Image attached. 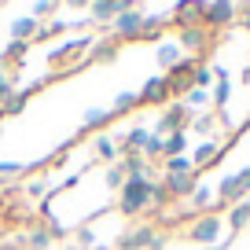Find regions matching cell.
I'll list each match as a JSON object with an SVG mask.
<instances>
[{
  "label": "cell",
  "instance_id": "obj_21",
  "mask_svg": "<svg viewBox=\"0 0 250 250\" xmlns=\"http://www.w3.org/2000/svg\"><path fill=\"white\" fill-rule=\"evenodd\" d=\"M188 151V133H169L166 136V155L162 158H180Z\"/></svg>",
  "mask_w": 250,
  "mask_h": 250
},
{
  "label": "cell",
  "instance_id": "obj_36",
  "mask_svg": "<svg viewBox=\"0 0 250 250\" xmlns=\"http://www.w3.org/2000/svg\"><path fill=\"white\" fill-rule=\"evenodd\" d=\"M213 129V114H195V133H210Z\"/></svg>",
  "mask_w": 250,
  "mask_h": 250
},
{
  "label": "cell",
  "instance_id": "obj_9",
  "mask_svg": "<svg viewBox=\"0 0 250 250\" xmlns=\"http://www.w3.org/2000/svg\"><path fill=\"white\" fill-rule=\"evenodd\" d=\"M136 96H140V103H147V107H162V103H169L173 92H169V81L166 78H147V85Z\"/></svg>",
  "mask_w": 250,
  "mask_h": 250
},
{
  "label": "cell",
  "instance_id": "obj_27",
  "mask_svg": "<svg viewBox=\"0 0 250 250\" xmlns=\"http://www.w3.org/2000/svg\"><path fill=\"white\" fill-rule=\"evenodd\" d=\"M88 44H92V41H88V37H78V41H66V44H62L59 52H55V59H62V55H78V52H85Z\"/></svg>",
  "mask_w": 250,
  "mask_h": 250
},
{
  "label": "cell",
  "instance_id": "obj_2",
  "mask_svg": "<svg viewBox=\"0 0 250 250\" xmlns=\"http://www.w3.org/2000/svg\"><path fill=\"white\" fill-rule=\"evenodd\" d=\"M195 70H199V62L191 59V55H184V59L173 66V70H166V81H169V92L173 96H184L195 88Z\"/></svg>",
  "mask_w": 250,
  "mask_h": 250
},
{
  "label": "cell",
  "instance_id": "obj_35",
  "mask_svg": "<svg viewBox=\"0 0 250 250\" xmlns=\"http://www.w3.org/2000/svg\"><path fill=\"white\" fill-rule=\"evenodd\" d=\"M22 169H26L22 162H0V177H19Z\"/></svg>",
  "mask_w": 250,
  "mask_h": 250
},
{
  "label": "cell",
  "instance_id": "obj_12",
  "mask_svg": "<svg viewBox=\"0 0 250 250\" xmlns=\"http://www.w3.org/2000/svg\"><path fill=\"white\" fill-rule=\"evenodd\" d=\"M37 30H41V19L22 15V19H15V22H11V41H22V44H30V37H37Z\"/></svg>",
  "mask_w": 250,
  "mask_h": 250
},
{
  "label": "cell",
  "instance_id": "obj_33",
  "mask_svg": "<svg viewBox=\"0 0 250 250\" xmlns=\"http://www.w3.org/2000/svg\"><path fill=\"white\" fill-rule=\"evenodd\" d=\"M166 203H173L169 191H166L162 184H151V206H166Z\"/></svg>",
  "mask_w": 250,
  "mask_h": 250
},
{
  "label": "cell",
  "instance_id": "obj_8",
  "mask_svg": "<svg viewBox=\"0 0 250 250\" xmlns=\"http://www.w3.org/2000/svg\"><path fill=\"white\" fill-rule=\"evenodd\" d=\"M122 11H133V0H96V4H88L92 22H114Z\"/></svg>",
  "mask_w": 250,
  "mask_h": 250
},
{
  "label": "cell",
  "instance_id": "obj_15",
  "mask_svg": "<svg viewBox=\"0 0 250 250\" xmlns=\"http://www.w3.org/2000/svg\"><path fill=\"white\" fill-rule=\"evenodd\" d=\"M225 225L232 228V232L247 228V225H250V203H235V206H228V217H225Z\"/></svg>",
  "mask_w": 250,
  "mask_h": 250
},
{
  "label": "cell",
  "instance_id": "obj_14",
  "mask_svg": "<svg viewBox=\"0 0 250 250\" xmlns=\"http://www.w3.org/2000/svg\"><path fill=\"white\" fill-rule=\"evenodd\" d=\"M180 59H184L180 41H162V44H158V66H162V70H173Z\"/></svg>",
  "mask_w": 250,
  "mask_h": 250
},
{
  "label": "cell",
  "instance_id": "obj_20",
  "mask_svg": "<svg viewBox=\"0 0 250 250\" xmlns=\"http://www.w3.org/2000/svg\"><path fill=\"white\" fill-rule=\"evenodd\" d=\"M188 173H195L191 158L180 155V158H166V177H188Z\"/></svg>",
  "mask_w": 250,
  "mask_h": 250
},
{
  "label": "cell",
  "instance_id": "obj_16",
  "mask_svg": "<svg viewBox=\"0 0 250 250\" xmlns=\"http://www.w3.org/2000/svg\"><path fill=\"white\" fill-rule=\"evenodd\" d=\"M22 247H30V250H48V247H52V232H48L44 225L33 228V232L22 235Z\"/></svg>",
  "mask_w": 250,
  "mask_h": 250
},
{
  "label": "cell",
  "instance_id": "obj_24",
  "mask_svg": "<svg viewBox=\"0 0 250 250\" xmlns=\"http://www.w3.org/2000/svg\"><path fill=\"white\" fill-rule=\"evenodd\" d=\"M228 96H232V81H228V78H217V88H213V96H210V103H213V107H225V103H228Z\"/></svg>",
  "mask_w": 250,
  "mask_h": 250
},
{
  "label": "cell",
  "instance_id": "obj_11",
  "mask_svg": "<svg viewBox=\"0 0 250 250\" xmlns=\"http://www.w3.org/2000/svg\"><path fill=\"white\" fill-rule=\"evenodd\" d=\"M162 188L169 191V199H188L199 184H195V173H188V177H166Z\"/></svg>",
  "mask_w": 250,
  "mask_h": 250
},
{
  "label": "cell",
  "instance_id": "obj_4",
  "mask_svg": "<svg viewBox=\"0 0 250 250\" xmlns=\"http://www.w3.org/2000/svg\"><path fill=\"white\" fill-rule=\"evenodd\" d=\"M221 232H225V221L217 217V213H203V217L191 225V232H188V239L191 243H206V247H217Z\"/></svg>",
  "mask_w": 250,
  "mask_h": 250
},
{
  "label": "cell",
  "instance_id": "obj_13",
  "mask_svg": "<svg viewBox=\"0 0 250 250\" xmlns=\"http://www.w3.org/2000/svg\"><path fill=\"white\" fill-rule=\"evenodd\" d=\"M217 158H221V144H217V140H206V144H199V147H195L191 166H195V169H206V166L217 162Z\"/></svg>",
  "mask_w": 250,
  "mask_h": 250
},
{
  "label": "cell",
  "instance_id": "obj_32",
  "mask_svg": "<svg viewBox=\"0 0 250 250\" xmlns=\"http://www.w3.org/2000/svg\"><path fill=\"white\" fill-rule=\"evenodd\" d=\"M162 26H166V19H158V15H144V37H155Z\"/></svg>",
  "mask_w": 250,
  "mask_h": 250
},
{
  "label": "cell",
  "instance_id": "obj_39",
  "mask_svg": "<svg viewBox=\"0 0 250 250\" xmlns=\"http://www.w3.org/2000/svg\"><path fill=\"white\" fill-rule=\"evenodd\" d=\"M78 239H81V247H92V243H96V235H92V228H81V232H78Z\"/></svg>",
  "mask_w": 250,
  "mask_h": 250
},
{
  "label": "cell",
  "instance_id": "obj_34",
  "mask_svg": "<svg viewBox=\"0 0 250 250\" xmlns=\"http://www.w3.org/2000/svg\"><path fill=\"white\" fill-rule=\"evenodd\" d=\"M213 85V70L210 66H199L195 70V88H210Z\"/></svg>",
  "mask_w": 250,
  "mask_h": 250
},
{
  "label": "cell",
  "instance_id": "obj_17",
  "mask_svg": "<svg viewBox=\"0 0 250 250\" xmlns=\"http://www.w3.org/2000/svg\"><path fill=\"white\" fill-rule=\"evenodd\" d=\"M110 107H88L85 110V118H81V125H85V129H100V125H107L110 122Z\"/></svg>",
  "mask_w": 250,
  "mask_h": 250
},
{
  "label": "cell",
  "instance_id": "obj_1",
  "mask_svg": "<svg viewBox=\"0 0 250 250\" xmlns=\"http://www.w3.org/2000/svg\"><path fill=\"white\" fill-rule=\"evenodd\" d=\"M151 184L155 180H147V177H129L125 180V188L118 191V210L125 213V217H136L140 210H147L151 206Z\"/></svg>",
  "mask_w": 250,
  "mask_h": 250
},
{
  "label": "cell",
  "instance_id": "obj_19",
  "mask_svg": "<svg viewBox=\"0 0 250 250\" xmlns=\"http://www.w3.org/2000/svg\"><path fill=\"white\" fill-rule=\"evenodd\" d=\"M122 169H125V177H147V158L144 155H122Z\"/></svg>",
  "mask_w": 250,
  "mask_h": 250
},
{
  "label": "cell",
  "instance_id": "obj_37",
  "mask_svg": "<svg viewBox=\"0 0 250 250\" xmlns=\"http://www.w3.org/2000/svg\"><path fill=\"white\" fill-rule=\"evenodd\" d=\"M55 33H62V22H52V26H41V30H37V41H48V37H55Z\"/></svg>",
  "mask_w": 250,
  "mask_h": 250
},
{
  "label": "cell",
  "instance_id": "obj_28",
  "mask_svg": "<svg viewBox=\"0 0 250 250\" xmlns=\"http://www.w3.org/2000/svg\"><path fill=\"white\" fill-rule=\"evenodd\" d=\"M26 103H30V92L22 88V92H15V96L8 100V103H4V110H8V114H19V110H22Z\"/></svg>",
  "mask_w": 250,
  "mask_h": 250
},
{
  "label": "cell",
  "instance_id": "obj_22",
  "mask_svg": "<svg viewBox=\"0 0 250 250\" xmlns=\"http://www.w3.org/2000/svg\"><path fill=\"white\" fill-rule=\"evenodd\" d=\"M136 103H140V96H136V92H118L114 103H110V114H114V118H118V114H129Z\"/></svg>",
  "mask_w": 250,
  "mask_h": 250
},
{
  "label": "cell",
  "instance_id": "obj_3",
  "mask_svg": "<svg viewBox=\"0 0 250 250\" xmlns=\"http://www.w3.org/2000/svg\"><path fill=\"white\" fill-rule=\"evenodd\" d=\"M235 15H239L235 4H199V26L206 30H221V26L235 22Z\"/></svg>",
  "mask_w": 250,
  "mask_h": 250
},
{
  "label": "cell",
  "instance_id": "obj_6",
  "mask_svg": "<svg viewBox=\"0 0 250 250\" xmlns=\"http://www.w3.org/2000/svg\"><path fill=\"white\" fill-rule=\"evenodd\" d=\"M110 30H114V37L122 41H140L144 37V11H122V15L110 22Z\"/></svg>",
  "mask_w": 250,
  "mask_h": 250
},
{
  "label": "cell",
  "instance_id": "obj_38",
  "mask_svg": "<svg viewBox=\"0 0 250 250\" xmlns=\"http://www.w3.org/2000/svg\"><path fill=\"white\" fill-rule=\"evenodd\" d=\"M55 11V4H48V0H41V4H33V19L37 15H52Z\"/></svg>",
  "mask_w": 250,
  "mask_h": 250
},
{
  "label": "cell",
  "instance_id": "obj_29",
  "mask_svg": "<svg viewBox=\"0 0 250 250\" xmlns=\"http://www.w3.org/2000/svg\"><path fill=\"white\" fill-rule=\"evenodd\" d=\"M155 155H166V136H155V133H151L147 147H144V158H155Z\"/></svg>",
  "mask_w": 250,
  "mask_h": 250
},
{
  "label": "cell",
  "instance_id": "obj_7",
  "mask_svg": "<svg viewBox=\"0 0 250 250\" xmlns=\"http://www.w3.org/2000/svg\"><path fill=\"white\" fill-rule=\"evenodd\" d=\"M188 107L184 103H173L169 110H162V118H158L155 125V136H166V133H184V125H188Z\"/></svg>",
  "mask_w": 250,
  "mask_h": 250
},
{
  "label": "cell",
  "instance_id": "obj_31",
  "mask_svg": "<svg viewBox=\"0 0 250 250\" xmlns=\"http://www.w3.org/2000/svg\"><path fill=\"white\" fill-rule=\"evenodd\" d=\"M114 52H118L114 41H100V44H96V52H92V59H114Z\"/></svg>",
  "mask_w": 250,
  "mask_h": 250
},
{
  "label": "cell",
  "instance_id": "obj_23",
  "mask_svg": "<svg viewBox=\"0 0 250 250\" xmlns=\"http://www.w3.org/2000/svg\"><path fill=\"white\" fill-rule=\"evenodd\" d=\"M92 147H96V155H100V158H110V162H114V158H122V147H118L110 136H96Z\"/></svg>",
  "mask_w": 250,
  "mask_h": 250
},
{
  "label": "cell",
  "instance_id": "obj_26",
  "mask_svg": "<svg viewBox=\"0 0 250 250\" xmlns=\"http://www.w3.org/2000/svg\"><path fill=\"white\" fill-rule=\"evenodd\" d=\"M191 206H195V210H210L213 206V191L210 188H195V191H191Z\"/></svg>",
  "mask_w": 250,
  "mask_h": 250
},
{
  "label": "cell",
  "instance_id": "obj_25",
  "mask_svg": "<svg viewBox=\"0 0 250 250\" xmlns=\"http://www.w3.org/2000/svg\"><path fill=\"white\" fill-rule=\"evenodd\" d=\"M125 180H129V177H125L122 162H114V166H110V169H107V188H114V191H122V188H125Z\"/></svg>",
  "mask_w": 250,
  "mask_h": 250
},
{
  "label": "cell",
  "instance_id": "obj_18",
  "mask_svg": "<svg viewBox=\"0 0 250 250\" xmlns=\"http://www.w3.org/2000/svg\"><path fill=\"white\" fill-rule=\"evenodd\" d=\"M184 107H188V114H199L203 107H210V92H206V88H191V92H184Z\"/></svg>",
  "mask_w": 250,
  "mask_h": 250
},
{
  "label": "cell",
  "instance_id": "obj_5",
  "mask_svg": "<svg viewBox=\"0 0 250 250\" xmlns=\"http://www.w3.org/2000/svg\"><path fill=\"white\" fill-rule=\"evenodd\" d=\"M162 247H166V239L151 225H140L122 235V250H162Z\"/></svg>",
  "mask_w": 250,
  "mask_h": 250
},
{
  "label": "cell",
  "instance_id": "obj_10",
  "mask_svg": "<svg viewBox=\"0 0 250 250\" xmlns=\"http://www.w3.org/2000/svg\"><path fill=\"white\" fill-rule=\"evenodd\" d=\"M206 44H210L206 26H188V30H180V48H188V52H206Z\"/></svg>",
  "mask_w": 250,
  "mask_h": 250
},
{
  "label": "cell",
  "instance_id": "obj_30",
  "mask_svg": "<svg viewBox=\"0 0 250 250\" xmlns=\"http://www.w3.org/2000/svg\"><path fill=\"white\" fill-rule=\"evenodd\" d=\"M11 96H15V81H11L8 70H0V103H8Z\"/></svg>",
  "mask_w": 250,
  "mask_h": 250
}]
</instances>
